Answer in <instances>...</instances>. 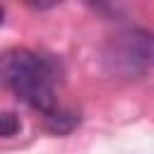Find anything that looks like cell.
Masks as SVG:
<instances>
[{"mask_svg": "<svg viewBox=\"0 0 154 154\" xmlns=\"http://www.w3.org/2000/svg\"><path fill=\"white\" fill-rule=\"evenodd\" d=\"M5 22V10H2V5H0V24Z\"/></svg>", "mask_w": 154, "mask_h": 154, "instance_id": "obj_5", "label": "cell"}, {"mask_svg": "<svg viewBox=\"0 0 154 154\" xmlns=\"http://www.w3.org/2000/svg\"><path fill=\"white\" fill-rule=\"evenodd\" d=\"M106 67L120 77H140L152 63V34L144 29H125L116 34L103 51Z\"/></svg>", "mask_w": 154, "mask_h": 154, "instance_id": "obj_2", "label": "cell"}, {"mask_svg": "<svg viewBox=\"0 0 154 154\" xmlns=\"http://www.w3.org/2000/svg\"><path fill=\"white\" fill-rule=\"evenodd\" d=\"M0 84L41 113H48L55 106L53 67L29 48H10L0 53Z\"/></svg>", "mask_w": 154, "mask_h": 154, "instance_id": "obj_1", "label": "cell"}, {"mask_svg": "<svg viewBox=\"0 0 154 154\" xmlns=\"http://www.w3.org/2000/svg\"><path fill=\"white\" fill-rule=\"evenodd\" d=\"M43 116H46V128H48L53 135H70V132L77 128V123H79V116H77L75 111L60 108L58 103H55L48 113H43Z\"/></svg>", "mask_w": 154, "mask_h": 154, "instance_id": "obj_3", "label": "cell"}, {"mask_svg": "<svg viewBox=\"0 0 154 154\" xmlns=\"http://www.w3.org/2000/svg\"><path fill=\"white\" fill-rule=\"evenodd\" d=\"M19 130H22L19 116H14L12 111H0V137H14Z\"/></svg>", "mask_w": 154, "mask_h": 154, "instance_id": "obj_4", "label": "cell"}]
</instances>
